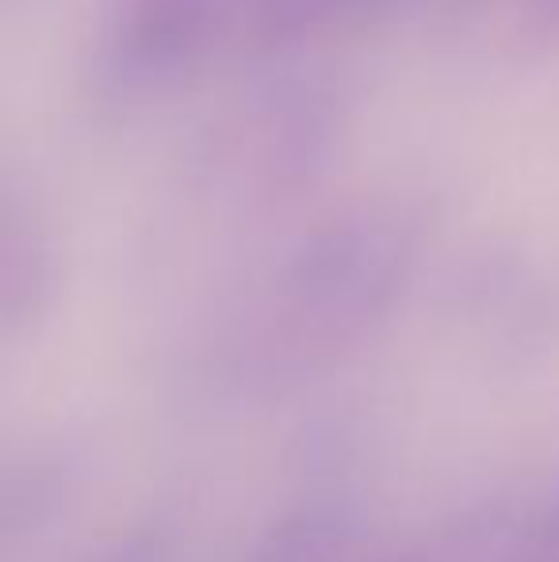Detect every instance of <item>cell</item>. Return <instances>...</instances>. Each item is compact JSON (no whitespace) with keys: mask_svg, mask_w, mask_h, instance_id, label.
<instances>
[{"mask_svg":"<svg viewBox=\"0 0 559 562\" xmlns=\"http://www.w3.org/2000/svg\"><path fill=\"white\" fill-rule=\"evenodd\" d=\"M353 100L326 69H280L223 108L188 149L203 188L249 200L314 184L345 149Z\"/></svg>","mask_w":559,"mask_h":562,"instance_id":"6da1fadb","label":"cell"}]
</instances>
